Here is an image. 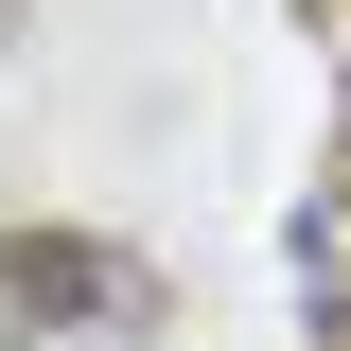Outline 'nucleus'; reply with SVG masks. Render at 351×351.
I'll return each instance as SVG.
<instances>
[{
  "instance_id": "obj_1",
  "label": "nucleus",
  "mask_w": 351,
  "mask_h": 351,
  "mask_svg": "<svg viewBox=\"0 0 351 351\" xmlns=\"http://www.w3.org/2000/svg\"><path fill=\"white\" fill-rule=\"evenodd\" d=\"M123 246H88V228H0V351L36 334H88V316H123Z\"/></svg>"
}]
</instances>
